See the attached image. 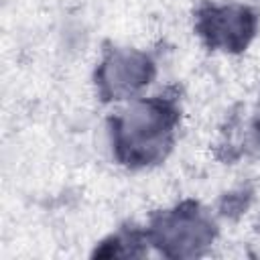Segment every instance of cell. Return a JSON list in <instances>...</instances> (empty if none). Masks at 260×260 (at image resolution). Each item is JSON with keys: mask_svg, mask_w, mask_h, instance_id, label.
Masks as SVG:
<instances>
[{"mask_svg": "<svg viewBox=\"0 0 260 260\" xmlns=\"http://www.w3.org/2000/svg\"><path fill=\"white\" fill-rule=\"evenodd\" d=\"M177 112L160 98L134 100L114 120V146L126 165L144 167L165 158L173 144Z\"/></svg>", "mask_w": 260, "mask_h": 260, "instance_id": "obj_1", "label": "cell"}, {"mask_svg": "<svg viewBox=\"0 0 260 260\" xmlns=\"http://www.w3.org/2000/svg\"><path fill=\"white\" fill-rule=\"evenodd\" d=\"M154 65L136 49L112 51L98 69V87L106 100H130L150 83Z\"/></svg>", "mask_w": 260, "mask_h": 260, "instance_id": "obj_3", "label": "cell"}, {"mask_svg": "<svg viewBox=\"0 0 260 260\" xmlns=\"http://www.w3.org/2000/svg\"><path fill=\"white\" fill-rule=\"evenodd\" d=\"M213 238L211 219L193 205L162 213L150 230V240L160 252L181 258L201 254Z\"/></svg>", "mask_w": 260, "mask_h": 260, "instance_id": "obj_2", "label": "cell"}, {"mask_svg": "<svg viewBox=\"0 0 260 260\" xmlns=\"http://www.w3.org/2000/svg\"><path fill=\"white\" fill-rule=\"evenodd\" d=\"M258 132H260V112H258Z\"/></svg>", "mask_w": 260, "mask_h": 260, "instance_id": "obj_5", "label": "cell"}, {"mask_svg": "<svg viewBox=\"0 0 260 260\" xmlns=\"http://www.w3.org/2000/svg\"><path fill=\"white\" fill-rule=\"evenodd\" d=\"M256 28L254 14L236 4L211 6L199 18L201 37L215 49L240 51L248 45Z\"/></svg>", "mask_w": 260, "mask_h": 260, "instance_id": "obj_4", "label": "cell"}]
</instances>
